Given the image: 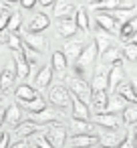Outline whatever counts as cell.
<instances>
[{
	"label": "cell",
	"mask_w": 137,
	"mask_h": 148,
	"mask_svg": "<svg viewBox=\"0 0 137 148\" xmlns=\"http://www.w3.org/2000/svg\"><path fill=\"white\" fill-rule=\"evenodd\" d=\"M0 148H10V134H8V132L4 134L2 140H0Z\"/></svg>",
	"instance_id": "7dc6e473"
},
{
	"label": "cell",
	"mask_w": 137,
	"mask_h": 148,
	"mask_svg": "<svg viewBox=\"0 0 137 148\" xmlns=\"http://www.w3.org/2000/svg\"><path fill=\"white\" fill-rule=\"evenodd\" d=\"M127 108V101L119 95V93H113L109 95V101H107V114H123V110Z\"/></svg>",
	"instance_id": "d4e9b609"
},
{
	"label": "cell",
	"mask_w": 137,
	"mask_h": 148,
	"mask_svg": "<svg viewBox=\"0 0 137 148\" xmlns=\"http://www.w3.org/2000/svg\"><path fill=\"white\" fill-rule=\"evenodd\" d=\"M137 0H121V8H135Z\"/></svg>",
	"instance_id": "bcb514c9"
},
{
	"label": "cell",
	"mask_w": 137,
	"mask_h": 148,
	"mask_svg": "<svg viewBox=\"0 0 137 148\" xmlns=\"http://www.w3.org/2000/svg\"><path fill=\"white\" fill-rule=\"evenodd\" d=\"M119 142H121V140H119L117 132H113V130H105V132L99 134V144H101V148H117Z\"/></svg>",
	"instance_id": "4316f807"
},
{
	"label": "cell",
	"mask_w": 137,
	"mask_h": 148,
	"mask_svg": "<svg viewBox=\"0 0 137 148\" xmlns=\"http://www.w3.org/2000/svg\"><path fill=\"white\" fill-rule=\"evenodd\" d=\"M121 61H123V51L117 49V47H111L109 51L101 53V63H103V65L113 67V65H117V63H121Z\"/></svg>",
	"instance_id": "cb8c5ba5"
},
{
	"label": "cell",
	"mask_w": 137,
	"mask_h": 148,
	"mask_svg": "<svg viewBox=\"0 0 137 148\" xmlns=\"http://www.w3.org/2000/svg\"><path fill=\"white\" fill-rule=\"evenodd\" d=\"M77 23H75V18H59V23H57V33H59V37L61 39H73L75 35H77Z\"/></svg>",
	"instance_id": "4fadbf2b"
},
{
	"label": "cell",
	"mask_w": 137,
	"mask_h": 148,
	"mask_svg": "<svg viewBox=\"0 0 137 148\" xmlns=\"http://www.w3.org/2000/svg\"><path fill=\"white\" fill-rule=\"evenodd\" d=\"M4 122L10 124L12 128H16V126L22 122V108H20L18 103H10V106L6 108V112H4Z\"/></svg>",
	"instance_id": "7402d4cb"
},
{
	"label": "cell",
	"mask_w": 137,
	"mask_h": 148,
	"mask_svg": "<svg viewBox=\"0 0 137 148\" xmlns=\"http://www.w3.org/2000/svg\"><path fill=\"white\" fill-rule=\"evenodd\" d=\"M38 4H40L43 8H49V6H53V4H55V0H38Z\"/></svg>",
	"instance_id": "681fc988"
},
{
	"label": "cell",
	"mask_w": 137,
	"mask_h": 148,
	"mask_svg": "<svg viewBox=\"0 0 137 148\" xmlns=\"http://www.w3.org/2000/svg\"><path fill=\"white\" fill-rule=\"evenodd\" d=\"M107 89H109L107 73H95L91 79V91H107Z\"/></svg>",
	"instance_id": "1f68e13d"
},
{
	"label": "cell",
	"mask_w": 137,
	"mask_h": 148,
	"mask_svg": "<svg viewBox=\"0 0 137 148\" xmlns=\"http://www.w3.org/2000/svg\"><path fill=\"white\" fill-rule=\"evenodd\" d=\"M135 31H137V16H135V18H131L129 23L121 25L117 35H119V39H121V41H125V43H127V41H129V37H131Z\"/></svg>",
	"instance_id": "836d02e7"
},
{
	"label": "cell",
	"mask_w": 137,
	"mask_h": 148,
	"mask_svg": "<svg viewBox=\"0 0 137 148\" xmlns=\"http://www.w3.org/2000/svg\"><path fill=\"white\" fill-rule=\"evenodd\" d=\"M91 2H97V0H89V4H91Z\"/></svg>",
	"instance_id": "91938a15"
},
{
	"label": "cell",
	"mask_w": 137,
	"mask_h": 148,
	"mask_svg": "<svg viewBox=\"0 0 137 148\" xmlns=\"http://www.w3.org/2000/svg\"><path fill=\"white\" fill-rule=\"evenodd\" d=\"M51 67H53V71H57V73H65V71H67L69 61H67V57H65V53H63V51H55V53H53Z\"/></svg>",
	"instance_id": "f546056e"
},
{
	"label": "cell",
	"mask_w": 137,
	"mask_h": 148,
	"mask_svg": "<svg viewBox=\"0 0 137 148\" xmlns=\"http://www.w3.org/2000/svg\"><path fill=\"white\" fill-rule=\"evenodd\" d=\"M97 45H95V41H91V43H87L85 45V49H83V53L79 55V59L75 61V75H79V77H85V73L91 69V65L95 63V59H97Z\"/></svg>",
	"instance_id": "6da1fadb"
},
{
	"label": "cell",
	"mask_w": 137,
	"mask_h": 148,
	"mask_svg": "<svg viewBox=\"0 0 137 148\" xmlns=\"http://www.w3.org/2000/svg\"><path fill=\"white\" fill-rule=\"evenodd\" d=\"M95 23H97V27H99V29L107 31L109 35H117V33H119V25H117V21L113 18V14H111V12H97Z\"/></svg>",
	"instance_id": "8fae6325"
},
{
	"label": "cell",
	"mask_w": 137,
	"mask_h": 148,
	"mask_svg": "<svg viewBox=\"0 0 137 148\" xmlns=\"http://www.w3.org/2000/svg\"><path fill=\"white\" fill-rule=\"evenodd\" d=\"M91 8L99 12H113L121 8V0H97V2H91Z\"/></svg>",
	"instance_id": "83f0119b"
},
{
	"label": "cell",
	"mask_w": 137,
	"mask_h": 148,
	"mask_svg": "<svg viewBox=\"0 0 137 148\" xmlns=\"http://www.w3.org/2000/svg\"><path fill=\"white\" fill-rule=\"evenodd\" d=\"M2 122H4V112L0 110V126H2Z\"/></svg>",
	"instance_id": "f5cc1de1"
},
{
	"label": "cell",
	"mask_w": 137,
	"mask_h": 148,
	"mask_svg": "<svg viewBox=\"0 0 137 148\" xmlns=\"http://www.w3.org/2000/svg\"><path fill=\"white\" fill-rule=\"evenodd\" d=\"M133 134H135V148H137V128L133 130Z\"/></svg>",
	"instance_id": "11a10c76"
},
{
	"label": "cell",
	"mask_w": 137,
	"mask_h": 148,
	"mask_svg": "<svg viewBox=\"0 0 137 148\" xmlns=\"http://www.w3.org/2000/svg\"><path fill=\"white\" fill-rule=\"evenodd\" d=\"M14 132H16L18 138H28V136H34V134H38V132H43V126H38V124L32 122V120H22V122L14 128Z\"/></svg>",
	"instance_id": "5bb4252c"
},
{
	"label": "cell",
	"mask_w": 137,
	"mask_h": 148,
	"mask_svg": "<svg viewBox=\"0 0 137 148\" xmlns=\"http://www.w3.org/2000/svg\"><path fill=\"white\" fill-rule=\"evenodd\" d=\"M107 101H109V91H91V106L95 114H103L107 110Z\"/></svg>",
	"instance_id": "44dd1931"
},
{
	"label": "cell",
	"mask_w": 137,
	"mask_h": 148,
	"mask_svg": "<svg viewBox=\"0 0 137 148\" xmlns=\"http://www.w3.org/2000/svg\"><path fill=\"white\" fill-rule=\"evenodd\" d=\"M107 79H109V89H113V93H115L117 87L125 81V69H123V65H121V63L113 65L111 71L107 73Z\"/></svg>",
	"instance_id": "2e32d148"
},
{
	"label": "cell",
	"mask_w": 137,
	"mask_h": 148,
	"mask_svg": "<svg viewBox=\"0 0 137 148\" xmlns=\"http://www.w3.org/2000/svg\"><path fill=\"white\" fill-rule=\"evenodd\" d=\"M75 23H77V29H81V31H89V12L81 6V8H77V12H75Z\"/></svg>",
	"instance_id": "e575fe53"
},
{
	"label": "cell",
	"mask_w": 137,
	"mask_h": 148,
	"mask_svg": "<svg viewBox=\"0 0 137 148\" xmlns=\"http://www.w3.org/2000/svg\"><path fill=\"white\" fill-rule=\"evenodd\" d=\"M75 12H77V4L73 0H55V6H53L55 18H71Z\"/></svg>",
	"instance_id": "ba28073f"
},
{
	"label": "cell",
	"mask_w": 137,
	"mask_h": 148,
	"mask_svg": "<svg viewBox=\"0 0 137 148\" xmlns=\"http://www.w3.org/2000/svg\"><path fill=\"white\" fill-rule=\"evenodd\" d=\"M14 69H16V77L18 79H26L30 73V65L26 63L22 53H14Z\"/></svg>",
	"instance_id": "484cf974"
},
{
	"label": "cell",
	"mask_w": 137,
	"mask_h": 148,
	"mask_svg": "<svg viewBox=\"0 0 137 148\" xmlns=\"http://www.w3.org/2000/svg\"><path fill=\"white\" fill-rule=\"evenodd\" d=\"M71 130L73 134H89V136H99V126L91 120H71Z\"/></svg>",
	"instance_id": "30bf717a"
},
{
	"label": "cell",
	"mask_w": 137,
	"mask_h": 148,
	"mask_svg": "<svg viewBox=\"0 0 137 148\" xmlns=\"http://www.w3.org/2000/svg\"><path fill=\"white\" fill-rule=\"evenodd\" d=\"M127 43H131V45H137V31H135V33L129 37V41H127ZM127 43H125V45H127Z\"/></svg>",
	"instance_id": "816d5d0a"
},
{
	"label": "cell",
	"mask_w": 137,
	"mask_h": 148,
	"mask_svg": "<svg viewBox=\"0 0 137 148\" xmlns=\"http://www.w3.org/2000/svg\"><path fill=\"white\" fill-rule=\"evenodd\" d=\"M123 57L127 59V61H137V45H131V43H127L123 49Z\"/></svg>",
	"instance_id": "f35d334b"
},
{
	"label": "cell",
	"mask_w": 137,
	"mask_h": 148,
	"mask_svg": "<svg viewBox=\"0 0 137 148\" xmlns=\"http://www.w3.org/2000/svg\"><path fill=\"white\" fill-rule=\"evenodd\" d=\"M49 101L57 108H69L71 103V91L63 85H55L49 89Z\"/></svg>",
	"instance_id": "8992f818"
},
{
	"label": "cell",
	"mask_w": 137,
	"mask_h": 148,
	"mask_svg": "<svg viewBox=\"0 0 137 148\" xmlns=\"http://www.w3.org/2000/svg\"><path fill=\"white\" fill-rule=\"evenodd\" d=\"M34 148H38V146H34Z\"/></svg>",
	"instance_id": "6125c7cd"
},
{
	"label": "cell",
	"mask_w": 137,
	"mask_h": 148,
	"mask_svg": "<svg viewBox=\"0 0 137 148\" xmlns=\"http://www.w3.org/2000/svg\"><path fill=\"white\" fill-rule=\"evenodd\" d=\"M20 27H22V14L20 12H10V18H8V25H6V33L14 35V33L20 31Z\"/></svg>",
	"instance_id": "d590c367"
},
{
	"label": "cell",
	"mask_w": 137,
	"mask_h": 148,
	"mask_svg": "<svg viewBox=\"0 0 137 148\" xmlns=\"http://www.w3.org/2000/svg\"><path fill=\"white\" fill-rule=\"evenodd\" d=\"M22 43H24V47L32 49L34 53H45L49 49V39L40 33H28L26 31L24 37H22Z\"/></svg>",
	"instance_id": "5b68a950"
},
{
	"label": "cell",
	"mask_w": 137,
	"mask_h": 148,
	"mask_svg": "<svg viewBox=\"0 0 137 148\" xmlns=\"http://www.w3.org/2000/svg\"><path fill=\"white\" fill-rule=\"evenodd\" d=\"M14 81H16V69H14V61H10L2 71H0V89H2L4 93L10 91Z\"/></svg>",
	"instance_id": "7c38bea8"
},
{
	"label": "cell",
	"mask_w": 137,
	"mask_h": 148,
	"mask_svg": "<svg viewBox=\"0 0 137 148\" xmlns=\"http://www.w3.org/2000/svg\"><path fill=\"white\" fill-rule=\"evenodd\" d=\"M22 55H24V59H26V63L30 65V67H34L36 63H38V55L32 51V49H28V47H24V51H22Z\"/></svg>",
	"instance_id": "60d3db41"
},
{
	"label": "cell",
	"mask_w": 137,
	"mask_h": 148,
	"mask_svg": "<svg viewBox=\"0 0 137 148\" xmlns=\"http://www.w3.org/2000/svg\"><path fill=\"white\" fill-rule=\"evenodd\" d=\"M43 132H45V130H43ZM34 146H38V148H55V146L45 138V134H36V136H34Z\"/></svg>",
	"instance_id": "b9f144b4"
},
{
	"label": "cell",
	"mask_w": 137,
	"mask_h": 148,
	"mask_svg": "<svg viewBox=\"0 0 137 148\" xmlns=\"http://www.w3.org/2000/svg\"><path fill=\"white\" fill-rule=\"evenodd\" d=\"M0 101H2V91H0Z\"/></svg>",
	"instance_id": "680465c9"
},
{
	"label": "cell",
	"mask_w": 137,
	"mask_h": 148,
	"mask_svg": "<svg viewBox=\"0 0 137 148\" xmlns=\"http://www.w3.org/2000/svg\"><path fill=\"white\" fill-rule=\"evenodd\" d=\"M115 93H119L125 101H131V103H137V91L133 89V85L129 83V81H123L119 87H117V91Z\"/></svg>",
	"instance_id": "4dcf8cb0"
},
{
	"label": "cell",
	"mask_w": 137,
	"mask_h": 148,
	"mask_svg": "<svg viewBox=\"0 0 137 148\" xmlns=\"http://www.w3.org/2000/svg\"><path fill=\"white\" fill-rule=\"evenodd\" d=\"M95 144H99V136H89V134H73L71 136L73 148H91Z\"/></svg>",
	"instance_id": "ffe728a7"
},
{
	"label": "cell",
	"mask_w": 137,
	"mask_h": 148,
	"mask_svg": "<svg viewBox=\"0 0 137 148\" xmlns=\"http://www.w3.org/2000/svg\"><path fill=\"white\" fill-rule=\"evenodd\" d=\"M51 81H53V67H51V65L40 67L38 73H36V77H34L36 87H38V89H47V87L51 85Z\"/></svg>",
	"instance_id": "603a6c76"
},
{
	"label": "cell",
	"mask_w": 137,
	"mask_h": 148,
	"mask_svg": "<svg viewBox=\"0 0 137 148\" xmlns=\"http://www.w3.org/2000/svg\"><path fill=\"white\" fill-rule=\"evenodd\" d=\"M123 122L125 124H129V126H133V124H137V103H131V106H127L125 110H123Z\"/></svg>",
	"instance_id": "8d00e7d4"
},
{
	"label": "cell",
	"mask_w": 137,
	"mask_h": 148,
	"mask_svg": "<svg viewBox=\"0 0 137 148\" xmlns=\"http://www.w3.org/2000/svg\"><path fill=\"white\" fill-rule=\"evenodd\" d=\"M4 134H6V132H2V130H0V140H2V138H4Z\"/></svg>",
	"instance_id": "6f0895ef"
},
{
	"label": "cell",
	"mask_w": 137,
	"mask_h": 148,
	"mask_svg": "<svg viewBox=\"0 0 137 148\" xmlns=\"http://www.w3.org/2000/svg\"><path fill=\"white\" fill-rule=\"evenodd\" d=\"M0 8H2V10H6V8H8V4H2V2H0Z\"/></svg>",
	"instance_id": "9f6ffc18"
},
{
	"label": "cell",
	"mask_w": 137,
	"mask_h": 148,
	"mask_svg": "<svg viewBox=\"0 0 137 148\" xmlns=\"http://www.w3.org/2000/svg\"><path fill=\"white\" fill-rule=\"evenodd\" d=\"M18 106L22 110H26L28 114H34V112H40V110L47 108V99H43V95H38V97H34L30 101H24V103H18Z\"/></svg>",
	"instance_id": "d6a6232c"
},
{
	"label": "cell",
	"mask_w": 137,
	"mask_h": 148,
	"mask_svg": "<svg viewBox=\"0 0 137 148\" xmlns=\"http://www.w3.org/2000/svg\"><path fill=\"white\" fill-rule=\"evenodd\" d=\"M83 49H85V43L81 39H67L65 47H63V53H65V57H67L69 63H75L79 59V55L83 53Z\"/></svg>",
	"instance_id": "9c48e42d"
},
{
	"label": "cell",
	"mask_w": 137,
	"mask_h": 148,
	"mask_svg": "<svg viewBox=\"0 0 137 148\" xmlns=\"http://www.w3.org/2000/svg\"><path fill=\"white\" fill-rule=\"evenodd\" d=\"M6 4H12V2H20V0H4Z\"/></svg>",
	"instance_id": "db71d44e"
},
{
	"label": "cell",
	"mask_w": 137,
	"mask_h": 148,
	"mask_svg": "<svg viewBox=\"0 0 137 148\" xmlns=\"http://www.w3.org/2000/svg\"><path fill=\"white\" fill-rule=\"evenodd\" d=\"M8 37H10V33L0 31V45H6V43H8Z\"/></svg>",
	"instance_id": "c3c4849f"
},
{
	"label": "cell",
	"mask_w": 137,
	"mask_h": 148,
	"mask_svg": "<svg viewBox=\"0 0 137 148\" xmlns=\"http://www.w3.org/2000/svg\"><path fill=\"white\" fill-rule=\"evenodd\" d=\"M36 4H38V0H20V6L26 8V10H32Z\"/></svg>",
	"instance_id": "ee69618b"
},
{
	"label": "cell",
	"mask_w": 137,
	"mask_h": 148,
	"mask_svg": "<svg viewBox=\"0 0 137 148\" xmlns=\"http://www.w3.org/2000/svg\"><path fill=\"white\" fill-rule=\"evenodd\" d=\"M117 148H135V134H133V128L125 134V138L119 142V146Z\"/></svg>",
	"instance_id": "ab89813d"
},
{
	"label": "cell",
	"mask_w": 137,
	"mask_h": 148,
	"mask_svg": "<svg viewBox=\"0 0 137 148\" xmlns=\"http://www.w3.org/2000/svg\"><path fill=\"white\" fill-rule=\"evenodd\" d=\"M40 93L32 87V85H26V83H20L16 89H14V97H16V103H24V101H30L34 97H38Z\"/></svg>",
	"instance_id": "ac0fdd59"
},
{
	"label": "cell",
	"mask_w": 137,
	"mask_h": 148,
	"mask_svg": "<svg viewBox=\"0 0 137 148\" xmlns=\"http://www.w3.org/2000/svg\"><path fill=\"white\" fill-rule=\"evenodd\" d=\"M65 81L69 83V91L73 95H77L79 99H83L85 103L91 101V83L85 81V77H79V75H67Z\"/></svg>",
	"instance_id": "7a4b0ae2"
},
{
	"label": "cell",
	"mask_w": 137,
	"mask_h": 148,
	"mask_svg": "<svg viewBox=\"0 0 137 148\" xmlns=\"http://www.w3.org/2000/svg\"><path fill=\"white\" fill-rule=\"evenodd\" d=\"M28 120L36 122L38 126H47V124H55V122H61V120H63V114L47 106V108H45V110H40V112L28 114Z\"/></svg>",
	"instance_id": "277c9868"
},
{
	"label": "cell",
	"mask_w": 137,
	"mask_h": 148,
	"mask_svg": "<svg viewBox=\"0 0 137 148\" xmlns=\"http://www.w3.org/2000/svg\"><path fill=\"white\" fill-rule=\"evenodd\" d=\"M8 18H10V12H8V10H4V12H2V16H0V31H6Z\"/></svg>",
	"instance_id": "7bdbcfd3"
},
{
	"label": "cell",
	"mask_w": 137,
	"mask_h": 148,
	"mask_svg": "<svg viewBox=\"0 0 137 148\" xmlns=\"http://www.w3.org/2000/svg\"><path fill=\"white\" fill-rule=\"evenodd\" d=\"M71 106H73V118H77V120H91L89 106L83 99H79L77 95H73V93H71Z\"/></svg>",
	"instance_id": "d6986e66"
},
{
	"label": "cell",
	"mask_w": 137,
	"mask_h": 148,
	"mask_svg": "<svg viewBox=\"0 0 137 148\" xmlns=\"http://www.w3.org/2000/svg\"><path fill=\"white\" fill-rule=\"evenodd\" d=\"M129 83H131V85H133V89L137 91V71H135V73L131 75V81H129Z\"/></svg>",
	"instance_id": "f907efd6"
},
{
	"label": "cell",
	"mask_w": 137,
	"mask_h": 148,
	"mask_svg": "<svg viewBox=\"0 0 137 148\" xmlns=\"http://www.w3.org/2000/svg\"><path fill=\"white\" fill-rule=\"evenodd\" d=\"M93 122H95L97 126L105 128V130H119L123 118H121L119 114H107V112H103V114H95V116H93Z\"/></svg>",
	"instance_id": "52a82bcc"
},
{
	"label": "cell",
	"mask_w": 137,
	"mask_h": 148,
	"mask_svg": "<svg viewBox=\"0 0 137 148\" xmlns=\"http://www.w3.org/2000/svg\"><path fill=\"white\" fill-rule=\"evenodd\" d=\"M2 12H4V10H2V8H0V16H2Z\"/></svg>",
	"instance_id": "94428289"
},
{
	"label": "cell",
	"mask_w": 137,
	"mask_h": 148,
	"mask_svg": "<svg viewBox=\"0 0 137 148\" xmlns=\"http://www.w3.org/2000/svg\"><path fill=\"white\" fill-rule=\"evenodd\" d=\"M111 14H113V18L117 21V25L121 27V25L129 23L131 18H135V16H137V10H135V8H117V10H113Z\"/></svg>",
	"instance_id": "f1b7e54d"
},
{
	"label": "cell",
	"mask_w": 137,
	"mask_h": 148,
	"mask_svg": "<svg viewBox=\"0 0 137 148\" xmlns=\"http://www.w3.org/2000/svg\"><path fill=\"white\" fill-rule=\"evenodd\" d=\"M49 27H51V16H47L45 12H36L28 23V33H43Z\"/></svg>",
	"instance_id": "e0dca14e"
},
{
	"label": "cell",
	"mask_w": 137,
	"mask_h": 148,
	"mask_svg": "<svg viewBox=\"0 0 137 148\" xmlns=\"http://www.w3.org/2000/svg\"><path fill=\"white\" fill-rule=\"evenodd\" d=\"M93 41H95L99 53H105V51H109L113 47V35H109L107 31H103L99 27H97V33L93 35Z\"/></svg>",
	"instance_id": "9a60e30c"
},
{
	"label": "cell",
	"mask_w": 137,
	"mask_h": 148,
	"mask_svg": "<svg viewBox=\"0 0 137 148\" xmlns=\"http://www.w3.org/2000/svg\"><path fill=\"white\" fill-rule=\"evenodd\" d=\"M10 148H30V144H28V140H24V138H18V142L10 144Z\"/></svg>",
	"instance_id": "f6af8a7d"
},
{
	"label": "cell",
	"mask_w": 137,
	"mask_h": 148,
	"mask_svg": "<svg viewBox=\"0 0 137 148\" xmlns=\"http://www.w3.org/2000/svg\"><path fill=\"white\" fill-rule=\"evenodd\" d=\"M45 138L55 146V148H63L65 142H67V128L63 126V122H55V124H49L45 128Z\"/></svg>",
	"instance_id": "3957f363"
},
{
	"label": "cell",
	"mask_w": 137,
	"mask_h": 148,
	"mask_svg": "<svg viewBox=\"0 0 137 148\" xmlns=\"http://www.w3.org/2000/svg\"><path fill=\"white\" fill-rule=\"evenodd\" d=\"M6 45H8V47H10L14 53H22V51H24V43L20 41V37H18L16 33L8 37V43H6Z\"/></svg>",
	"instance_id": "74e56055"
}]
</instances>
